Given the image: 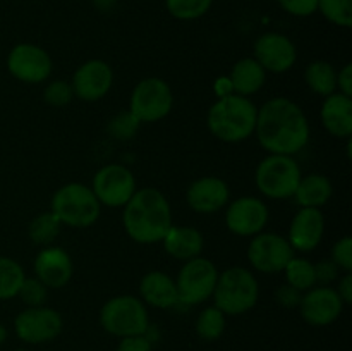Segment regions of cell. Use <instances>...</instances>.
Listing matches in <instances>:
<instances>
[{
    "mask_svg": "<svg viewBox=\"0 0 352 351\" xmlns=\"http://www.w3.org/2000/svg\"><path fill=\"white\" fill-rule=\"evenodd\" d=\"M254 134L268 153L296 155L308 145L309 123L298 103L275 96L258 109Z\"/></svg>",
    "mask_w": 352,
    "mask_h": 351,
    "instance_id": "cell-1",
    "label": "cell"
},
{
    "mask_svg": "<svg viewBox=\"0 0 352 351\" xmlns=\"http://www.w3.org/2000/svg\"><path fill=\"white\" fill-rule=\"evenodd\" d=\"M122 224L127 236L136 243H158L172 227L170 203L160 189H136L124 205Z\"/></svg>",
    "mask_w": 352,
    "mask_h": 351,
    "instance_id": "cell-2",
    "label": "cell"
},
{
    "mask_svg": "<svg viewBox=\"0 0 352 351\" xmlns=\"http://www.w3.org/2000/svg\"><path fill=\"white\" fill-rule=\"evenodd\" d=\"M258 107L250 96L223 95L208 109L206 126L210 133L226 143H239L254 134Z\"/></svg>",
    "mask_w": 352,
    "mask_h": 351,
    "instance_id": "cell-3",
    "label": "cell"
},
{
    "mask_svg": "<svg viewBox=\"0 0 352 351\" xmlns=\"http://www.w3.org/2000/svg\"><path fill=\"white\" fill-rule=\"evenodd\" d=\"M212 298L215 299L217 308L229 317L250 312L260 298L256 275L244 267L227 268L219 274Z\"/></svg>",
    "mask_w": 352,
    "mask_h": 351,
    "instance_id": "cell-4",
    "label": "cell"
},
{
    "mask_svg": "<svg viewBox=\"0 0 352 351\" xmlns=\"http://www.w3.org/2000/svg\"><path fill=\"white\" fill-rule=\"evenodd\" d=\"M50 210L64 226L85 229L98 220L102 205L89 186L67 182L54 193Z\"/></svg>",
    "mask_w": 352,
    "mask_h": 351,
    "instance_id": "cell-5",
    "label": "cell"
},
{
    "mask_svg": "<svg viewBox=\"0 0 352 351\" xmlns=\"http://www.w3.org/2000/svg\"><path fill=\"white\" fill-rule=\"evenodd\" d=\"M100 323L116 337L143 336L150 326L146 305L133 295H119L110 298L100 310Z\"/></svg>",
    "mask_w": 352,
    "mask_h": 351,
    "instance_id": "cell-6",
    "label": "cell"
},
{
    "mask_svg": "<svg viewBox=\"0 0 352 351\" xmlns=\"http://www.w3.org/2000/svg\"><path fill=\"white\" fill-rule=\"evenodd\" d=\"M301 178V167L292 155L270 153L258 164L254 172L256 188L260 189L261 195L272 200L294 196Z\"/></svg>",
    "mask_w": 352,
    "mask_h": 351,
    "instance_id": "cell-7",
    "label": "cell"
},
{
    "mask_svg": "<svg viewBox=\"0 0 352 351\" xmlns=\"http://www.w3.org/2000/svg\"><path fill=\"white\" fill-rule=\"evenodd\" d=\"M174 93L167 81L160 78L141 79L134 86L129 100V112L143 123H158L170 114Z\"/></svg>",
    "mask_w": 352,
    "mask_h": 351,
    "instance_id": "cell-8",
    "label": "cell"
},
{
    "mask_svg": "<svg viewBox=\"0 0 352 351\" xmlns=\"http://www.w3.org/2000/svg\"><path fill=\"white\" fill-rule=\"evenodd\" d=\"M217 279H219V270L208 258H203L199 255L184 262L175 279L179 303H184V305L205 303L213 296Z\"/></svg>",
    "mask_w": 352,
    "mask_h": 351,
    "instance_id": "cell-9",
    "label": "cell"
},
{
    "mask_svg": "<svg viewBox=\"0 0 352 351\" xmlns=\"http://www.w3.org/2000/svg\"><path fill=\"white\" fill-rule=\"evenodd\" d=\"M91 189L100 205L119 209L129 202L138 188L134 174L126 165L109 164L96 171Z\"/></svg>",
    "mask_w": 352,
    "mask_h": 351,
    "instance_id": "cell-10",
    "label": "cell"
},
{
    "mask_svg": "<svg viewBox=\"0 0 352 351\" xmlns=\"http://www.w3.org/2000/svg\"><path fill=\"white\" fill-rule=\"evenodd\" d=\"M294 257V250L287 237L277 233H260L253 236L248 246V260L251 267L261 274H278Z\"/></svg>",
    "mask_w": 352,
    "mask_h": 351,
    "instance_id": "cell-11",
    "label": "cell"
},
{
    "mask_svg": "<svg viewBox=\"0 0 352 351\" xmlns=\"http://www.w3.org/2000/svg\"><path fill=\"white\" fill-rule=\"evenodd\" d=\"M64 320L50 306H28L14 320L17 337L28 344H43L54 341L62 332Z\"/></svg>",
    "mask_w": 352,
    "mask_h": 351,
    "instance_id": "cell-12",
    "label": "cell"
},
{
    "mask_svg": "<svg viewBox=\"0 0 352 351\" xmlns=\"http://www.w3.org/2000/svg\"><path fill=\"white\" fill-rule=\"evenodd\" d=\"M7 69L17 81L38 85L50 78L54 62L45 48L34 43H19L7 55Z\"/></svg>",
    "mask_w": 352,
    "mask_h": 351,
    "instance_id": "cell-13",
    "label": "cell"
},
{
    "mask_svg": "<svg viewBox=\"0 0 352 351\" xmlns=\"http://www.w3.org/2000/svg\"><path fill=\"white\" fill-rule=\"evenodd\" d=\"M268 222V206L256 196H241L229 203L226 224L229 231L241 237H253L263 233Z\"/></svg>",
    "mask_w": 352,
    "mask_h": 351,
    "instance_id": "cell-14",
    "label": "cell"
},
{
    "mask_svg": "<svg viewBox=\"0 0 352 351\" xmlns=\"http://www.w3.org/2000/svg\"><path fill=\"white\" fill-rule=\"evenodd\" d=\"M299 310L305 322L315 327H325L336 322L344 310V301L340 299L337 289L330 286H318L302 292Z\"/></svg>",
    "mask_w": 352,
    "mask_h": 351,
    "instance_id": "cell-15",
    "label": "cell"
},
{
    "mask_svg": "<svg viewBox=\"0 0 352 351\" xmlns=\"http://www.w3.org/2000/svg\"><path fill=\"white\" fill-rule=\"evenodd\" d=\"M254 58L267 72L280 74L294 67L298 61V48L289 36L270 31L254 41Z\"/></svg>",
    "mask_w": 352,
    "mask_h": 351,
    "instance_id": "cell-16",
    "label": "cell"
},
{
    "mask_svg": "<svg viewBox=\"0 0 352 351\" xmlns=\"http://www.w3.org/2000/svg\"><path fill=\"white\" fill-rule=\"evenodd\" d=\"M113 83L112 67L102 58H91L79 65L72 74L71 86L74 96L85 102H96L110 92Z\"/></svg>",
    "mask_w": 352,
    "mask_h": 351,
    "instance_id": "cell-17",
    "label": "cell"
},
{
    "mask_svg": "<svg viewBox=\"0 0 352 351\" xmlns=\"http://www.w3.org/2000/svg\"><path fill=\"white\" fill-rule=\"evenodd\" d=\"M325 234V217L320 209H299L289 227V244L294 251L316 250Z\"/></svg>",
    "mask_w": 352,
    "mask_h": 351,
    "instance_id": "cell-18",
    "label": "cell"
},
{
    "mask_svg": "<svg viewBox=\"0 0 352 351\" xmlns=\"http://www.w3.org/2000/svg\"><path fill=\"white\" fill-rule=\"evenodd\" d=\"M188 205L198 213H213L229 203L230 189L223 179L205 176L191 182L186 193Z\"/></svg>",
    "mask_w": 352,
    "mask_h": 351,
    "instance_id": "cell-19",
    "label": "cell"
},
{
    "mask_svg": "<svg viewBox=\"0 0 352 351\" xmlns=\"http://www.w3.org/2000/svg\"><path fill=\"white\" fill-rule=\"evenodd\" d=\"M34 275L48 289H60L72 277V260L69 253L57 246H45L34 258Z\"/></svg>",
    "mask_w": 352,
    "mask_h": 351,
    "instance_id": "cell-20",
    "label": "cell"
},
{
    "mask_svg": "<svg viewBox=\"0 0 352 351\" xmlns=\"http://www.w3.org/2000/svg\"><path fill=\"white\" fill-rule=\"evenodd\" d=\"M322 124L332 136L349 140L352 134V98L342 93L325 96L320 110Z\"/></svg>",
    "mask_w": 352,
    "mask_h": 351,
    "instance_id": "cell-21",
    "label": "cell"
},
{
    "mask_svg": "<svg viewBox=\"0 0 352 351\" xmlns=\"http://www.w3.org/2000/svg\"><path fill=\"white\" fill-rule=\"evenodd\" d=\"M141 301L155 308L167 310L179 303L177 286L175 281L162 270H151L143 275L140 282Z\"/></svg>",
    "mask_w": 352,
    "mask_h": 351,
    "instance_id": "cell-22",
    "label": "cell"
},
{
    "mask_svg": "<svg viewBox=\"0 0 352 351\" xmlns=\"http://www.w3.org/2000/svg\"><path fill=\"white\" fill-rule=\"evenodd\" d=\"M162 243H164V250L172 258L188 262L191 258H196L201 255L205 240H203V234L196 227L174 226L172 224V227L167 231Z\"/></svg>",
    "mask_w": 352,
    "mask_h": 351,
    "instance_id": "cell-23",
    "label": "cell"
},
{
    "mask_svg": "<svg viewBox=\"0 0 352 351\" xmlns=\"http://www.w3.org/2000/svg\"><path fill=\"white\" fill-rule=\"evenodd\" d=\"M267 79V71L254 57H246L237 61L230 71L229 83L236 95L251 96L260 92Z\"/></svg>",
    "mask_w": 352,
    "mask_h": 351,
    "instance_id": "cell-24",
    "label": "cell"
},
{
    "mask_svg": "<svg viewBox=\"0 0 352 351\" xmlns=\"http://www.w3.org/2000/svg\"><path fill=\"white\" fill-rule=\"evenodd\" d=\"M332 182L323 174L302 176L296 188L294 198L301 209H322L332 196Z\"/></svg>",
    "mask_w": 352,
    "mask_h": 351,
    "instance_id": "cell-25",
    "label": "cell"
},
{
    "mask_svg": "<svg viewBox=\"0 0 352 351\" xmlns=\"http://www.w3.org/2000/svg\"><path fill=\"white\" fill-rule=\"evenodd\" d=\"M305 81L311 92L325 98L337 92V69L327 61H315L306 67Z\"/></svg>",
    "mask_w": 352,
    "mask_h": 351,
    "instance_id": "cell-26",
    "label": "cell"
},
{
    "mask_svg": "<svg viewBox=\"0 0 352 351\" xmlns=\"http://www.w3.org/2000/svg\"><path fill=\"white\" fill-rule=\"evenodd\" d=\"M26 274L19 262L9 257H0V299H12L19 295Z\"/></svg>",
    "mask_w": 352,
    "mask_h": 351,
    "instance_id": "cell-27",
    "label": "cell"
},
{
    "mask_svg": "<svg viewBox=\"0 0 352 351\" xmlns=\"http://www.w3.org/2000/svg\"><path fill=\"white\" fill-rule=\"evenodd\" d=\"M285 279H287V284L292 286L298 291L306 292L308 289L315 288L316 286V274H315V264L306 258H291L287 265L284 268Z\"/></svg>",
    "mask_w": 352,
    "mask_h": 351,
    "instance_id": "cell-28",
    "label": "cell"
},
{
    "mask_svg": "<svg viewBox=\"0 0 352 351\" xmlns=\"http://www.w3.org/2000/svg\"><path fill=\"white\" fill-rule=\"evenodd\" d=\"M60 220L54 215L52 210H48V212L40 213V215H36L31 220L28 234H30V240L34 244L50 246L55 241V237L58 236V233H60Z\"/></svg>",
    "mask_w": 352,
    "mask_h": 351,
    "instance_id": "cell-29",
    "label": "cell"
},
{
    "mask_svg": "<svg viewBox=\"0 0 352 351\" xmlns=\"http://www.w3.org/2000/svg\"><path fill=\"white\" fill-rule=\"evenodd\" d=\"M226 313L222 310L217 308L215 305L208 306L199 313L198 320H196V332L201 339L205 341H215L226 330Z\"/></svg>",
    "mask_w": 352,
    "mask_h": 351,
    "instance_id": "cell-30",
    "label": "cell"
},
{
    "mask_svg": "<svg viewBox=\"0 0 352 351\" xmlns=\"http://www.w3.org/2000/svg\"><path fill=\"white\" fill-rule=\"evenodd\" d=\"M213 0H165L168 14L179 21H195L205 16Z\"/></svg>",
    "mask_w": 352,
    "mask_h": 351,
    "instance_id": "cell-31",
    "label": "cell"
},
{
    "mask_svg": "<svg viewBox=\"0 0 352 351\" xmlns=\"http://www.w3.org/2000/svg\"><path fill=\"white\" fill-rule=\"evenodd\" d=\"M318 10L332 24L352 26V0H318Z\"/></svg>",
    "mask_w": 352,
    "mask_h": 351,
    "instance_id": "cell-32",
    "label": "cell"
},
{
    "mask_svg": "<svg viewBox=\"0 0 352 351\" xmlns=\"http://www.w3.org/2000/svg\"><path fill=\"white\" fill-rule=\"evenodd\" d=\"M140 120L133 116V114L127 110V112L119 114V116L112 117L109 123V133L110 136L116 138V140L126 141L136 134L138 127H140Z\"/></svg>",
    "mask_w": 352,
    "mask_h": 351,
    "instance_id": "cell-33",
    "label": "cell"
},
{
    "mask_svg": "<svg viewBox=\"0 0 352 351\" xmlns=\"http://www.w3.org/2000/svg\"><path fill=\"white\" fill-rule=\"evenodd\" d=\"M72 98H74V92H72L71 83L62 81V79L48 83L43 92L45 103L50 107H65L72 102Z\"/></svg>",
    "mask_w": 352,
    "mask_h": 351,
    "instance_id": "cell-34",
    "label": "cell"
},
{
    "mask_svg": "<svg viewBox=\"0 0 352 351\" xmlns=\"http://www.w3.org/2000/svg\"><path fill=\"white\" fill-rule=\"evenodd\" d=\"M48 288L36 277H26L24 279L23 286L19 289V298L26 303L28 306H41L45 305L47 299Z\"/></svg>",
    "mask_w": 352,
    "mask_h": 351,
    "instance_id": "cell-35",
    "label": "cell"
},
{
    "mask_svg": "<svg viewBox=\"0 0 352 351\" xmlns=\"http://www.w3.org/2000/svg\"><path fill=\"white\" fill-rule=\"evenodd\" d=\"M332 262L344 272L352 270V237L344 236L332 246Z\"/></svg>",
    "mask_w": 352,
    "mask_h": 351,
    "instance_id": "cell-36",
    "label": "cell"
},
{
    "mask_svg": "<svg viewBox=\"0 0 352 351\" xmlns=\"http://www.w3.org/2000/svg\"><path fill=\"white\" fill-rule=\"evenodd\" d=\"M278 6L296 17H308L318 10V0H277Z\"/></svg>",
    "mask_w": 352,
    "mask_h": 351,
    "instance_id": "cell-37",
    "label": "cell"
},
{
    "mask_svg": "<svg viewBox=\"0 0 352 351\" xmlns=\"http://www.w3.org/2000/svg\"><path fill=\"white\" fill-rule=\"evenodd\" d=\"M337 267L332 260L320 262V264H315V274H316V284L320 286H329L330 282H333L337 279Z\"/></svg>",
    "mask_w": 352,
    "mask_h": 351,
    "instance_id": "cell-38",
    "label": "cell"
},
{
    "mask_svg": "<svg viewBox=\"0 0 352 351\" xmlns=\"http://www.w3.org/2000/svg\"><path fill=\"white\" fill-rule=\"evenodd\" d=\"M301 296L302 292L294 289L292 286L285 284L280 286L275 292V298H277L278 305L285 306V308H294V306H299V301H301Z\"/></svg>",
    "mask_w": 352,
    "mask_h": 351,
    "instance_id": "cell-39",
    "label": "cell"
},
{
    "mask_svg": "<svg viewBox=\"0 0 352 351\" xmlns=\"http://www.w3.org/2000/svg\"><path fill=\"white\" fill-rule=\"evenodd\" d=\"M116 351H153L150 339L146 336L122 337Z\"/></svg>",
    "mask_w": 352,
    "mask_h": 351,
    "instance_id": "cell-40",
    "label": "cell"
},
{
    "mask_svg": "<svg viewBox=\"0 0 352 351\" xmlns=\"http://www.w3.org/2000/svg\"><path fill=\"white\" fill-rule=\"evenodd\" d=\"M337 89L352 98V64H346L337 72Z\"/></svg>",
    "mask_w": 352,
    "mask_h": 351,
    "instance_id": "cell-41",
    "label": "cell"
},
{
    "mask_svg": "<svg viewBox=\"0 0 352 351\" xmlns=\"http://www.w3.org/2000/svg\"><path fill=\"white\" fill-rule=\"evenodd\" d=\"M337 292H339V296H340V299L344 301V305H349V303H352V274L351 272H346V274H344V277L340 279Z\"/></svg>",
    "mask_w": 352,
    "mask_h": 351,
    "instance_id": "cell-42",
    "label": "cell"
},
{
    "mask_svg": "<svg viewBox=\"0 0 352 351\" xmlns=\"http://www.w3.org/2000/svg\"><path fill=\"white\" fill-rule=\"evenodd\" d=\"M6 341H7V329H6V326H3V323H0V346H2Z\"/></svg>",
    "mask_w": 352,
    "mask_h": 351,
    "instance_id": "cell-43",
    "label": "cell"
},
{
    "mask_svg": "<svg viewBox=\"0 0 352 351\" xmlns=\"http://www.w3.org/2000/svg\"><path fill=\"white\" fill-rule=\"evenodd\" d=\"M17 351H28V350H17Z\"/></svg>",
    "mask_w": 352,
    "mask_h": 351,
    "instance_id": "cell-44",
    "label": "cell"
}]
</instances>
